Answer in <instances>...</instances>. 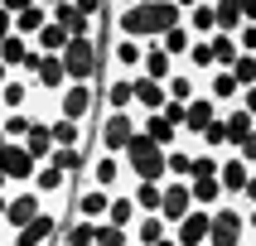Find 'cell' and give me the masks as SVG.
<instances>
[{"label": "cell", "mask_w": 256, "mask_h": 246, "mask_svg": "<svg viewBox=\"0 0 256 246\" xmlns=\"http://www.w3.org/2000/svg\"><path fill=\"white\" fill-rule=\"evenodd\" d=\"M106 24H112L116 39L160 43L170 29L184 24V5H179V0H136V5H106Z\"/></svg>", "instance_id": "cell-1"}, {"label": "cell", "mask_w": 256, "mask_h": 246, "mask_svg": "<svg viewBox=\"0 0 256 246\" xmlns=\"http://www.w3.org/2000/svg\"><path fill=\"white\" fill-rule=\"evenodd\" d=\"M121 164H126V179H130V184H164V179H170L164 150H160V145H150L140 130H136V135H130V145L121 150Z\"/></svg>", "instance_id": "cell-2"}, {"label": "cell", "mask_w": 256, "mask_h": 246, "mask_svg": "<svg viewBox=\"0 0 256 246\" xmlns=\"http://www.w3.org/2000/svg\"><path fill=\"white\" fill-rule=\"evenodd\" d=\"M97 111H102L97 82H68V87L54 97V116H58V121H72V126H92Z\"/></svg>", "instance_id": "cell-3"}, {"label": "cell", "mask_w": 256, "mask_h": 246, "mask_svg": "<svg viewBox=\"0 0 256 246\" xmlns=\"http://www.w3.org/2000/svg\"><path fill=\"white\" fill-rule=\"evenodd\" d=\"M136 135V111H102L92 121V150L102 155H121Z\"/></svg>", "instance_id": "cell-4"}, {"label": "cell", "mask_w": 256, "mask_h": 246, "mask_svg": "<svg viewBox=\"0 0 256 246\" xmlns=\"http://www.w3.org/2000/svg\"><path fill=\"white\" fill-rule=\"evenodd\" d=\"M58 63L68 72V82H102V43L97 39H68Z\"/></svg>", "instance_id": "cell-5"}, {"label": "cell", "mask_w": 256, "mask_h": 246, "mask_svg": "<svg viewBox=\"0 0 256 246\" xmlns=\"http://www.w3.org/2000/svg\"><path fill=\"white\" fill-rule=\"evenodd\" d=\"M78 184H92V188H102V193H126L130 179H126L121 155H102V150H92V155H87V169H82V179H78Z\"/></svg>", "instance_id": "cell-6"}, {"label": "cell", "mask_w": 256, "mask_h": 246, "mask_svg": "<svg viewBox=\"0 0 256 246\" xmlns=\"http://www.w3.org/2000/svg\"><path fill=\"white\" fill-rule=\"evenodd\" d=\"M242 242H246L242 203H222V208H213V227H208V246H242Z\"/></svg>", "instance_id": "cell-7"}, {"label": "cell", "mask_w": 256, "mask_h": 246, "mask_svg": "<svg viewBox=\"0 0 256 246\" xmlns=\"http://www.w3.org/2000/svg\"><path fill=\"white\" fill-rule=\"evenodd\" d=\"M106 208H112V193H102V188H92V184H72V208H68V217L72 222H106Z\"/></svg>", "instance_id": "cell-8"}, {"label": "cell", "mask_w": 256, "mask_h": 246, "mask_svg": "<svg viewBox=\"0 0 256 246\" xmlns=\"http://www.w3.org/2000/svg\"><path fill=\"white\" fill-rule=\"evenodd\" d=\"M39 213H44V198L34 193V188H10V203H5V222H0V232L29 227Z\"/></svg>", "instance_id": "cell-9"}, {"label": "cell", "mask_w": 256, "mask_h": 246, "mask_svg": "<svg viewBox=\"0 0 256 246\" xmlns=\"http://www.w3.org/2000/svg\"><path fill=\"white\" fill-rule=\"evenodd\" d=\"M34 169H39V164H34V159H29V150L24 145H0V179H5V188L10 184H20V188H29V179H34Z\"/></svg>", "instance_id": "cell-10"}, {"label": "cell", "mask_w": 256, "mask_h": 246, "mask_svg": "<svg viewBox=\"0 0 256 246\" xmlns=\"http://www.w3.org/2000/svg\"><path fill=\"white\" fill-rule=\"evenodd\" d=\"M188 213H194L188 184H179V179H164V198H160V222H164V227H179V222H184Z\"/></svg>", "instance_id": "cell-11"}, {"label": "cell", "mask_w": 256, "mask_h": 246, "mask_svg": "<svg viewBox=\"0 0 256 246\" xmlns=\"http://www.w3.org/2000/svg\"><path fill=\"white\" fill-rule=\"evenodd\" d=\"M208 227H213V213L194 208L179 227H170V237H174V246H208Z\"/></svg>", "instance_id": "cell-12"}, {"label": "cell", "mask_w": 256, "mask_h": 246, "mask_svg": "<svg viewBox=\"0 0 256 246\" xmlns=\"http://www.w3.org/2000/svg\"><path fill=\"white\" fill-rule=\"evenodd\" d=\"M246 179H252V169H246L237 155H222V164H218V188H222V198L228 203H237L242 198V188H246Z\"/></svg>", "instance_id": "cell-13"}, {"label": "cell", "mask_w": 256, "mask_h": 246, "mask_svg": "<svg viewBox=\"0 0 256 246\" xmlns=\"http://www.w3.org/2000/svg\"><path fill=\"white\" fill-rule=\"evenodd\" d=\"M130 101H136V116H155V111H164V87L160 82H150V77H136L130 82Z\"/></svg>", "instance_id": "cell-14"}, {"label": "cell", "mask_w": 256, "mask_h": 246, "mask_svg": "<svg viewBox=\"0 0 256 246\" xmlns=\"http://www.w3.org/2000/svg\"><path fill=\"white\" fill-rule=\"evenodd\" d=\"M184 29H188V39H213V34H218V24H213V0L184 5Z\"/></svg>", "instance_id": "cell-15"}, {"label": "cell", "mask_w": 256, "mask_h": 246, "mask_svg": "<svg viewBox=\"0 0 256 246\" xmlns=\"http://www.w3.org/2000/svg\"><path fill=\"white\" fill-rule=\"evenodd\" d=\"M29 101H34V87L24 77H10V82L0 87V116H14V111L29 116Z\"/></svg>", "instance_id": "cell-16"}, {"label": "cell", "mask_w": 256, "mask_h": 246, "mask_svg": "<svg viewBox=\"0 0 256 246\" xmlns=\"http://www.w3.org/2000/svg\"><path fill=\"white\" fill-rule=\"evenodd\" d=\"M198 92H203V77H194L188 68H174V72H170V82H164V97L179 101V106H188Z\"/></svg>", "instance_id": "cell-17"}, {"label": "cell", "mask_w": 256, "mask_h": 246, "mask_svg": "<svg viewBox=\"0 0 256 246\" xmlns=\"http://www.w3.org/2000/svg\"><path fill=\"white\" fill-rule=\"evenodd\" d=\"M188 198H194V208H203V213H213V208H222V188H218V179H188Z\"/></svg>", "instance_id": "cell-18"}, {"label": "cell", "mask_w": 256, "mask_h": 246, "mask_svg": "<svg viewBox=\"0 0 256 246\" xmlns=\"http://www.w3.org/2000/svg\"><path fill=\"white\" fill-rule=\"evenodd\" d=\"M10 19H14V34H20V39H34V34L48 24V5H24V10H14Z\"/></svg>", "instance_id": "cell-19"}, {"label": "cell", "mask_w": 256, "mask_h": 246, "mask_svg": "<svg viewBox=\"0 0 256 246\" xmlns=\"http://www.w3.org/2000/svg\"><path fill=\"white\" fill-rule=\"evenodd\" d=\"M24 150H29V159H34V164H48V155H54V135H48V121H34V126H29Z\"/></svg>", "instance_id": "cell-20"}, {"label": "cell", "mask_w": 256, "mask_h": 246, "mask_svg": "<svg viewBox=\"0 0 256 246\" xmlns=\"http://www.w3.org/2000/svg\"><path fill=\"white\" fill-rule=\"evenodd\" d=\"M164 237H170V227H164L155 213H150V217H136V227H130V246H160Z\"/></svg>", "instance_id": "cell-21"}, {"label": "cell", "mask_w": 256, "mask_h": 246, "mask_svg": "<svg viewBox=\"0 0 256 246\" xmlns=\"http://www.w3.org/2000/svg\"><path fill=\"white\" fill-rule=\"evenodd\" d=\"M126 193H130V203H136V213H140V217H150V213L160 217V198H164V184H130Z\"/></svg>", "instance_id": "cell-22"}, {"label": "cell", "mask_w": 256, "mask_h": 246, "mask_svg": "<svg viewBox=\"0 0 256 246\" xmlns=\"http://www.w3.org/2000/svg\"><path fill=\"white\" fill-rule=\"evenodd\" d=\"M213 24H218V34L237 39V29H242V5H237V0H213Z\"/></svg>", "instance_id": "cell-23"}, {"label": "cell", "mask_w": 256, "mask_h": 246, "mask_svg": "<svg viewBox=\"0 0 256 246\" xmlns=\"http://www.w3.org/2000/svg\"><path fill=\"white\" fill-rule=\"evenodd\" d=\"M170 72H174V63H170L164 53H160L155 43H145V58H140V77H150V82H160V87H164V82H170Z\"/></svg>", "instance_id": "cell-24"}, {"label": "cell", "mask_w": 256, "mask_h": 246, "mask_svg": "<svg viewBox=\"0 0 256 246\" xmlns=\"http://www.w3.org/2000/svg\"><path fill=\"white\" fill-rule=\"evenodd\" d=\"M136 203H130V193H112V208H106V227H121V232H130L136 227Z\"/></svg>", "instance_id": "cell-25"}, {"label": "cell", "mask_w": 256, "mask_h": 246, "mask_svg": "<svg viewBox=\"0 0 256 246\" xmlns=\"http://www.w3.org/2000/svg\"><path fill=\"white\" fill-rule=\"evenodd\" d=\"M48 164L78 184V179H82V169H87V150H54V155H48Z\"/></svg>", "instance_id": "cell-26"}, {"label": "cell", "mask_w": 256, "mask_h": 246, "mask_svg": "<svg viewBox=\"0 0 256 246\" xmlns=\"http://www.w3.org/2000/svg\"><path fill=\"white\" fill-rule=\"evenodd\" d=\"M188 159H194V145H174V150H164V164H170V179L188 184Z\"/></svg>", "instance_id": "cell-27"}, {"label": "cell", "mask_w": 256, "mask_h": 246, "mask_svg": "<svg viewBox=\"0 0 256 246\" xmlns=\"http://www.w3.org/2000/svg\"><path fill=\"white\" fill-rule=\"evenodd\" d=\"M29 126H34V116H24V111H14V116H0V130H5V140H10V145H24Z\"/></svg>", "instance_id": "cell-28"}, {"label": "cell", "mask_w": 256, "mask_h": 246, "mask_svg": "<svg viewBox=\"0 0 256 246\" xmlns=\"http://www.w3.org/2000/svg\"><path fill=\"white\" fill-rule=\"evenodd\" d=\"M218 164H222V155L194 150V159H188V179H218Z\"/></svg>", "instance_id": "cell-29"}, {"label": "cell", "mask_w": 256, "mask_h": 246, "mask_svg": "<svg viewBox=\"0 0 256 246\" xmlns=\"http://www.w3.org/2000/svg\"><path fill=\"white\" fill-rule=\"evenodd\" d=\"M24 53H29V39H20V34H10V39L0 43V63L10 72H20V63H24Z\"/></svg>", "instance_id": "cell-30"}, {"label": "cell", "mask_w": 256, "mask_h": 246, "mask_svg": "<svg viewBox=\"0 0 256 246\" xmlns=\"http://www.w3.org/2000/svg\"><path fill=\"white\" fill-rule=\"evenodd\" d=\"M232 82H237V87H242V92H246V87H256V58L252 53H237V63H232Z\"/></svg>", "instance_id": "cell-31"}, {"label": "cell", "mask_w": 256, "mask_h": 246, "mask_svg": "<svg viewBox=\"0 0 256 246\" xmlns=\"http://www.w3.org/2000/svg\"><path fill=\"white\" fill-rule=\"evenodd\" d=\"M232 43H237V53H256V24H242Z\"/></svg>", "instance_id": "cell-32"}, {"label": "cell", "mask_w": 256, "mask_h": 246, "mask_svg": "<svg viewBox=\"0 0 256 246\" xmlns=\"http://www.w3.org/2000/svg\"><path fill=\"white\" fill-rule=\"evenodd\" d=\"M237 159H242L246 169H252V174H256V130H252V135H246V140H242V145H237Z\"/></svg>", "instance_id": "cell-33"}, {"label": "cell", "mask_w": 256, "mask_h": 246, "mask_svg": "<svg viewBox=\"0 0 256 246\" xmlns=\"http://www.w3.org/2000/svg\"><path fill=\"white\" fill-rule=\"evenodd\" d=\"M160 116H164V121H170L174 130L184 126V106H179V101H164V111H160Z\"/></svg>", "instance_id": "cell-34"}, {"label": "cell", "mask_w": 256, "mask_h": 246, "mask_svg": "<svg viewBox=\"0 0 256 246\" xmlns=\"http://www.w3.org/2000/svg\"><path fill=\"white\" fill-rule=\"evenodd\" d=\"M237 203H242V208H256V174L246 179V188H242V198H237Z\"/></svg>", "instance_id": "cell-35"}, {"label": "cell", "mask_w": 256, "mask_h": 246, "mask_svg": "<svg viewBox=\"0 0 256 246\" xmlns=\"http://www.w3.org/2000/svg\"><path fill=\"white\" fill-rule=\"evenodd\" d=\"M10 34H14V19H10V10H5V5H0V43L10 39Z\"/></svg>", "instance_id": "cell-36"}, {"label": "cell", "mask_w": 256, "mask_h": 246, "mask_svg": "<svg viewBox=\"0 0 256 246\" xmlns=\"http://www.w3.org/2000/svg\"><path fill=\"white\" fill-rule=\"evenodd\" d=\"M242 5V24H256V0H237Z\"/></svg>", "instance_id": "cell-37"}, {"label": "cell", "mask_w": 256, "mask_h": 246, "mask_svg": "<svg viewBox=\"0 0 256 246\" xmlns=\"http://www.w3.org/2000/svg\"><path fill=\"white\" fill-rule=\"evenodd\" d=\"M10 77H14V72H10V68H5V63H0V87L10 82Z\"/></svg>", "instance_id": "cell-38"}, {"label": "cell", "mask_w": 256, "mask_h": 246, "mask_svg": "<svg viewBox=\"0 0 256 246\" xmlns=\"http://www.w3.org/2000/svg\"><path fill=\"white\" fill-rule=\"evenodd\" d=\"M5 203H10V193H0V222H5Z\"/></svg>", "instance_id": "cell-39"}, {"label": "cell", "mask_w": 256, "mask_h": 246, "mask_svg": "<svg viewBox=\"0 0 256 246\" xmlns=\"http://www.w3.org/2000/svg\"><path fill=\"white\" fill-rule=\"evenodd\" d=\"M160 246H174V237H164V242H160Z\"/></svg>", "instance_id": "cell-40"}, {"label": "cell", "mask_w": 256, "mask_h": 246, "mask_svg": "<svg viewBox=\"0 0 256 246\" xmlns=\"http://www.w3.org/2000/svg\"><path fill=\"white\" fill-rule=\"evenodd\" d=\"M0 193H10V188H5V179H0Z\"/></svg>", "instance_id": "cell-41"}, {"label": "cell", "mask_w": 256, "mask_h": 246, "mask_svg": "<svg viewBox=\"0 0 256 246\" xmlns=\"http://www.w3.org/2000/svg\"><path fill=\"white\" fill-rule=\"evenodd\" d=\"M0 145H5V130H0Z\"/></svg>", "instance_id": "cell-42"}, {"label": "cell", "mask_w": 256, "mask_h": 246, "mask_svg": "<svg viewBox=\"0 0 256 246\" xmlns=\"http://www.w3.org/2000/svg\"><path fill=\"white\" fill-rule=\"evenodd\" d=\"M54 246H58V242H54Z\"/></svg>", "instance_id": "cell-43"}]
</instances>
